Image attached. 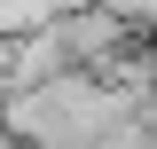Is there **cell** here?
I'll return each instance as SVG.
<instances>
[{
    "mask_svg": "<svg viewBox=\"0 0 157 149\" xmlns=\"http://www.w3.org/2000/svg\"><path fill=\"white\" fill-rule=\"evenodd\" d=\"M55 39H63V55H71V71H102V63L134 39V24L118 16V8H102V0H71L55 16Z\"/></svg>",
    "mask_w": 157,
    "mask_h": 149,
    "instance_id": "obj_1",
    "label": "cell"
}]
</instances>
